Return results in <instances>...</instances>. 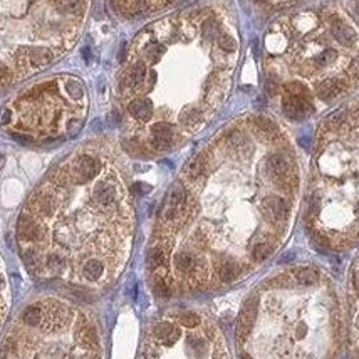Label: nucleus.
<instances>
[{
  "label": "nucleus",
  "instance_id": "b1692460",
  "mask_svg": "<svg viewBox=\"0 0 359 359\" xmlns=\"http://www.w3.org/2000/svg\"><path fill=\"white\" fill-rule=\"evenodd\" d=\"M154 292L161 297L170 296V284L167 275H156V279H154Z\"/></svg>",
  "mask_w": 359,
  "mask_h": 359
},
{
  "label": "nucleus",
  "instance_id": "f03ea898",
  "mask_svg": "<svg viewBox=\"0 0 359 359\" xmlns=\"http://www.w3.org/2000/svg\"><path fill=\"white\" fill-rule=\"evenodd\" d=\"M171 0H113L114 7L123 14L128 15H140L146 14L150 10L165 7Z\"/></svg>",
  "mask_w": 359,
  "mask_h": 359
},
{
  "label": "nucleus",
  "instance_id": "c756f323",
  "mask_svg": "<svg viewBox=\"0 0 359 359\" xmlns=\"http://www.w3.org/2000/svg\"><path fill=\"white\" fill-rule=\"evenodd\" d=\"M349 73L352 76H359V54L356 57H352L351 64H349Z\"/></svg>",
  "mask_w": 359,
  "mask_h": 359
},
{
  "label": "nucleus",
  "instance_id": "0eeeda50",
  "mask_svg": "<svg viewBox=\"0 0 359 359\" xmlns=\"http://www.w3.org/2000/svg\"><path fill=\"white\" fill-rule=\"evenodd\" d=\"M97 170H99V163L92 156H89V154H81L79 158H76V161L73 165L74 176L79 181H89L91 178H94Z\"/></svg>",
  "mask_w": 359,
  "mask_h": 359
},
{
  "label": "nucleus",
  "instance_id": "7c9ffc66",
  "mask_svg": "<svg viewBox=\"0 0 359 359\" xmlns=\"http://www.w3.org/2000/svg\"><path fill=\"white\" fill-rule=\"evenodd\" d=\"M135 190L140 193V195H146V193L151 190V186L146 185V183H136L135 185Z\"/></svg>",
  "mask_w": 359,
  "mask_h": 359
},
{
  "label": "nucleus",
  "instance_id": "4be33fe9",
  "mask_svg": "<svg viewBox=\"0 0 359 359\" xmlns=\"http://www.w3.org/2000/svg\"><path fill=\"white\" fill-rule=\"evenodd\" d=\"M217 44H218V47L222 49L223 52H234L235 49H237V42H235V39L232 37L230 34H227V32H222V34L218 36Z\"/></svg>",
  "mask_w": 359,
  "mask_h": 359
},
{
  "label": "nucleus",
  "instance_id": "2eb2a0df",
  "mask_svg": "<svg viewBox=\"0 0 359 359\" xmlns=\"http://www.w3.org/2000/svg\"><path fill=\"white\" fill-rule=\"evenodd\" d=\"M294 277H296V280H297V282H299L301 285L309 287V285L317 284L319 274H317L314 269L304 267V269H296V270H294Z\"/></svg>",
  "mask_w": 359,
  "mask_h": 359
},
{
  "label": "nucleus",
  "instance_id": "1a4fd4ad",
  "mask_svg": "<svg viewBox=\"0 0 359 359\" xmlns=\"http://www.w3.org/2000/svg\"><path fill=\"white\" fill-rule=\"evenodd\" d=\"M342 91H344V82L339 81V79L322 81L321 84L317 86V96L321 97V99H324V101L339 96Z\"/></svg>",
  "mask_w": 359,
  "mask_h": 359
},
{
  "label": "nucleus",
  "instance_id": "2f4dec72",
  "mask_svg": "<svg viewBox=\"0 0 359 359\" xmlns=\"http://www.w3.org/2000/svg\"><path fill=\"white\" fill-rule=\"evenodd\" d=\"M354 287H356V290L359 292V269L354 272Z\"/></svg>",
  "mask_w": 359,
  "mask_h": 359
},
{
  "label": "nucleus",
  "instance_id": "5701e85b",
  "mask_svg": "<svg viewBox=\"0 0 359 359\" xmlns=\"http://www.w3.org/2000/svg\"><path fill=\"white\" fill-rule=\"evenodd\" d=\"M24 321L29 324V325L41 324V321H42V312H41V309L36 307V306L27 307V311L24 312Z\"/></svg>",
  "mask_w": 359,
  "mask_h": 359
},
{
  "label": "nucleus",
  "instance_id": "aec40b11",
  "mask_svg": "<svg viewBox=\"0 0 359 359\" xmlns=\"http://www.w3.org/2000/svg\"><path fill=\"white\" fill-rule=\"evenodd\" d=\"M145 76H146V68H145V64L143 62H138V64H135L131 68V71H129V74H128V86L129 87H135V86H138V84H141L143 82V79H145Z\"/></svg>",
  "mask_w": 359,
  "mask_h": 359
},
{
  "label": "nucleus",
  "instance_id": "473e14b6",
  "mask_svg": "<svg viewBox=\"0 0 359 359\" xmlns=\"http://www.w3.org/2000/svg\"><path fill=\"white\" fill-rule=\"evenodd\" d=\"M255 2H265V4H267V2H272V0H255ZM292 2H294V0H289V4H292Z\"/></svg>",
  "mask_w": 359,
  "mask_h": 359
},
{
  "label": "nucleus",
  "instance_id": "f3484780",
  "mask_svg": "<svg viewBox=\"0 0 359 359\" xmlns=\"http://www.w3.org/2000/svg\"><path fill=\"white\" fill-rule=\"evenodd\" d=\"M255 126L258 133L267 138V140H274L275 136H277V126H275L274 121H270L269 118H264V116H258L255 118Z\"/></svg>",
  "mask_w": 359,
  "mask_h": 359
},
{
  "label": "nucleus",
  "instance_id": "c85d7f7f",
  "mask_svg": "<svg viewBox=\"0 0 359 359\" xmlns=\"http://www.w3.org/2000/svg\"><path fill=\"white\" fill-rule=\"evenodd\" d=\"M12 121V111L9 108H5L2 114H0V124H9Z\"/></svg>",
  "mask_w": 359,
  "mask_h": 359
},
{
  "label": "nucleus",
  "instance_id": "ddd939ff",
  "mask_svg": "<svg viewBox=\"0 0 359 359\" xmlns=\"http://www.w3.org/2000/svg\"><path fill=\"white\" fill-rule=\"evenodd\" d=\"M168 264V255H167V248L165 247H154L148 253V267L151 270L167 267Z\"/></svg>",
  "mask_w": 359,
  "mask_h": 359
},
{
  "label": "nucleus",
  "instance_id": "39448f33",
  "mask_svg": "<svg viewBox=\"0 0 359 359\" xmlns=\"http://www.w3.org/2000/svg\"><path fill=\"white\" fill-rule=\"evenodd\" d=\"M264 215L270 223H282L289 218V205L279 197H269L264 202Z\"/></svg>",
  "mask_w": 359,
  "mask_h": 359
},
{
  "label": "nucleus",
  "instance_id": "cd10ccee",
  "mask_svg": "<svg viewBox=\"0 0 359 359\" xmlns=\"http://www.w3.org/2000/svg\"><path fill=\"white\" fill-rule=\"evenodd\" d=\"M81 126H82V121H77V119L71 121L69 126H68V133H69L71 136H76L77 133H79V129H81Z\"/></svg>",
  "mask_w": 359,
  "mask_h": 359
},
{
  "label": "nucleus",
  "instance_id": "6ab92c4d",
  "mask_svg": "<svg viewBox=\"0 0 359 359\" xmlns=\"http://www.w3.org/2000/svg\"><path fill=\"white\" fill-rule=\"evenodd\" d=\"M77 339H79L82 344L86 347H91V349H94L97 346V336H96V331L89 328V325H86V328H81L77 331Z\"/></svg>",
  "mask_w": 359,
  "mask_h": 359
},
{
  "label": "nucleus",
  "instance_id": "6e6552de",
  "mask_svg": "<svg viewBox=\"0 0 359 359\" xmlns=\"http://www.w3.org/2000/svg\"><path fill=\"white\" fill-rule=\"evenodd\" d=\"M94 198L101 207H113L118 200V188L111 183H101L94 190Z\"/></svg>",
  "mask_w": 359,
  "mask_h": 359
},
{
  "label": "nucleus",
  "instance_id": "a211bd4d",
  "mask_svg": "<svg viewBox=\"0 0 359 359\" xmlns=\"http://www.w3.org/2000/svg\"><path fill=\"white\" fill-rule=\"evenodd\" d=\"M203 170H205V158H203L202 154H198V156H195L188 163V167H186V176H188L190 180H197L202 176Z\"/></svg>",
  "mask_w": 359,
  "mask_h": 359
},
{
  "label": "nucleus",
  "instance_id": "a878e982",
  "mask_svg": "<svg viewBox=\"0 0 359 359\" xmlns=\"http://www.w3.org/2000/svg\"><path fill=\"white\" fill-rule=\"evenodd\" d=\"M334 59H336V54L333 51H322V52H319L316 57H314V64L324 68V66H329Z\"/></svg>",
  "mask_w": 359,
  "mask_h": 359
},
{
  "label": "nucleus",
  "instance_id": "bb28decb",
  "mask_svg": "<svg viewBox=\"0 0 359 359\" xmlns=\"http://www.w3.org/2000/svg\"><path fill=\"white\" fill-rule=\"evenodd\" d=\"M180 321H181V324L185 325V328L193 329V328H197V325L200 324V317H198L195 312H185L183 316L180 317Z\"/></svg>",
  "mask_w": 359,
  "mask_h": 359
},
{
  "label": "nucleus",
  "instance_id": "7ed1b4c3",
  "mask_svg": "<svg viewBox=\"0 0 359 359\" xmlns=\"http://www.w3.org/2000/svg\"><path fill=\"white\" fill-rule=\"evenodd\" d=\"M282 108H284V113H285L287 118L296 119V121L307 118V116L312 113L311 103H309L306 97L290 94V92H287V94L284 96Z\"/></svg>",
  "mask_w": 359,
  "mask_h": 359
},
{
  "label": "nucleus",
  "instance_id": "dca6fc26",
  "mask_svg": "<svg viewBox=\"0 0 359 359\" xmlns=\"http://www.w3.org/2000/svg\"><path fill=\"white\" fill-rule=\"evenodd\" d=\"M175 267L183 274H190L191 269L197 265V258L191 255L188 252H180L175 255Z\"/></svg>",
  "mask_w": 359,
  "mask_h": 359
},
{
  "label": "nucleus",
  "instance_id": "412c9836",
  "mask_svg": "<svg viewBox=\"0 0 359 359\" xmlns=\"http://www.w3.org/2000/svg\"><path fill=\"white\" fill-rule=\"evenodd\" d=\"M270 253H272V247L267 242H258L252 247V258L255 262H264Z\"/></svg>",
  "mask_w": 359,
  "mask_h": 359
},
{
  "label": "nucleus",
  "instance_id": "f8f14e48",
  "mask_svg": "<svg viewBox=\"0 0 359 359\" xmlns=\"http://www.w3.org/2000/svg\"><path fill=\"white\" fill-rule=\"evenodd\" d=\"M217 275L222 282H232L240 275V265L234 260H223L217 265Z\"/></svg>",
  "mask_w": 359,
  "mask_h": 359
},
{
  "label": "nucleus",
  "instance_id": "f257e3e1",
  "mask_svg": "<svg viewBox=\"0 0 359 359\" xmlns=\"http://www.w3.org/2000/svg\"><path fill=\"white\" fill-rule=\"evenodd\" d=\"M328 22V29L331 32V36L334 37V41H338L341 46L352 47L357 42V32L354 30L349 22L344 17H341L339 14H329L325 17Z\"/></svg>",
  "mask_w": 359,
  "mask_h": 359
},
{
  "label": "nucleus",
  "instance_id": "9b49d317",
  "mask_svg": "<svg viewBox=\"0 0 359 359\" xmlns=\"http://www.w3.org/2000/svg\"><path fill=\"white\" fill-rule=\"evenodd\" d=\"M54 60V52L49 47H36L29 54L30 68H44Z\"/></svg>",
  "mask_w": 359,
  "mask_h": 359
},
{
  "label": "nucleus",
  "instance_id": "f704fd0d",
  "mask_svg": "<svg viewBox=\"0 0 359 359\" xmlns=\"http://www.w3.org/2000/svg\"><path fill=\"white\" fill-rule=\"evenodd\" d=\"M2 167H4V156L0 154V168H2Z\"/></svg>",
  "mask_w": 359,
  "mask_h": 359
},
{
  "label": "nucleus",
  "instance_id": "4468645a",
  "mask_svg": "<svg viewBox=\"0 0 359 359\" xmlns=\"http://www.w3.org/2000/svg\"><path fill=\"white\" fill-rule=\"evenodd\" d=\"M104 275V265L99 260H89L82 265V277L91 282H96Z\"/></svg>",
  "mask_w": 359,
  "mask_h": 359
},
{
  "label": "nucleus",
  "instance_id": "20e7f679",
  "mask_svg": "<svg viewBox=\"0 0 359 359\" xmlns=\"http://www.w3.org/2000/svg\"><path fill=\"white\" fill-rule=\"evenodd\" d=\"M255 316H257V297H250V299L244 304V309H242L239 321H237V339L240 342H244L247 339V336L250 334Z\"/></svg>",
  "mask_w": 359,
  "mask_h": 359
},
{
  "label": "nucleus",
  "instance_id": "72a5a7b5",
  "mask_svg": "<svg viewBox=\"0 0 359 359\" xmlns=\"http://www.w3.org/2000/svg\"><path fill=\"white\" fill-rule=\"evenodd\" d=\"M356 329L359 331V312H357V316H356Z\"/></svg>",
  "mask_w": 359,
  "mask_h": 359
},
{
  "label": "nucleus",
  "instance_id": "423d86ee",
  "mask_svg": "<svg viewBox=\"0 0 359 359\" xmlns=\"http://www.w3.org/2000/svg\"><path fill=\"white\" fill-rule=\"evenodd\" d=\"M173 140V126L167 121H158L151 126V146L156 150H168Z\"/></svg>",
  "mask_w": 359,
  "mask_h": 359
},
{
  "label": "nucleus",
  "instance_id": "9d476101",
  "mask_svg": "<svg viewBox=\"0 0 359 359\" xmlns=\"http://www.w3.org/2000/svg\"><path fill=\"white\" fill-rule=\"evenodd\" d=\"M128 111L138 121H148L153 114V108L151 103L146 101V99H135V101L129 103Z\"/></svg>",
  "mask_w": 359,
  "mask_h": 359
},
{
  "label": "nucleus",
  "instance_id": "c9c22d12",
  "mask_svg": "<svg viewBox=\"0 0 359 359\" xmlns=\"http://www.w3.org/2000/svg\"><path fill=\"white\" fill-rule=\"evenodd\" d=\"M242 359H252V357L248 356V354H242Z\"/></svg>",
  "mask_w": 359,
  "mask_h": 359
},
{
  "label": "nucleus",
  "instance_id": "393cba45",
  "mask_svg": "<svg viewBox=\"0 0 359 359\" xmlns=\"http://www.w3.org/2000/svg\"><path fill=\"white\" fill-rule=\"evenodd\" d=\"M66 89H68V92L74 99H79V97H82V94H84V89H82L81 82L76 81V79H71V81L66 82Z\"/></svg>",
  "mask_w": 359,
  "mask_h": 359
}]
</instances>
